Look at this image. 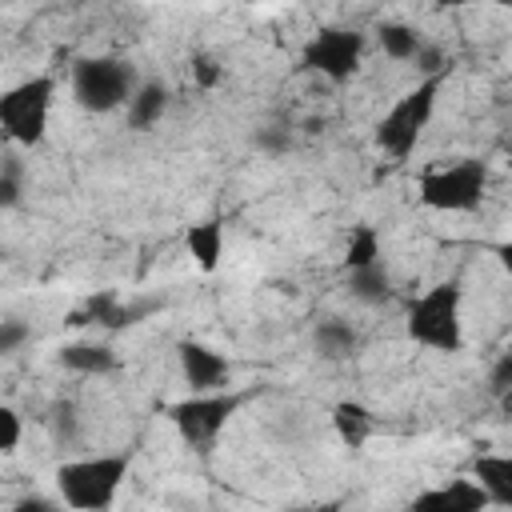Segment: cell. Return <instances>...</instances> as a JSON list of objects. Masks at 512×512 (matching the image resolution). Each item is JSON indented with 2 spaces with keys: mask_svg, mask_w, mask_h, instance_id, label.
<instances>
[{
  "mask_svg": "<svg viewBox=\"0 0 512 512\" xmlns=\"http://www.w3.org/2000/svg\"><path fill=\"white\" fill-rule=\"evenodd\" d=\"M488 508V492L476 480H448L440 488L420 492L408 512H484Z\"/></svg>",
  "mask_w": 512,
  "mask_h": 512,
  "instance_id": "9",
  "label": "cell"
},
{
  "mask_svg": "<svg viewBox=\"0 0 512 512\" xmlns=\"http://www.w3.org/2000/svg\"><path fill=\"white\" fill-rule=\"evenodd\" d=\"M360 52H364V36L360 32H348V28H320L308 44H304V68L344 84L356 64H360Z\"/></svg>",
  "mask_w": 512,
  "mask_h": 512,
  "instance_id": "8",
  "label": "cell"
},
{
  "mask_svg": "<svg viewBox=\"0 0 512 512\" xmlns=\"http://www.w3.org/2000/svg\"><path fill=\"white\" fill-rule=\"evenodd\" d=\"M408 336L432 352H460V284H436L408 308Z\"/></svg>",
  "mask_w": 512,
  "mask_h": 512,
  "instance_id": "2",
  "label": "cell"
},
{
  "mask_svg": "<svg viewBox=\"0 0 512 512\" xmlns=\"http://www.w3.org/2000/svg\"><path fill=\"white\" fill-rule=\"evenodd\" d=\"M500 412H504V420H512V392L500 396Z\"/></svg>",
  "mask_w": 512,
  "mask_h": 512,
  "instance_id": "29",
  "label": "cell"
},
{
  "mask_svg": "<svg viewBox=\"0 0 512 512\" xmlns=\"http://www.w3.org/2000/svg\"><path fill=\"white\" fill-rule=\"evenodd\" d=\"M128 476L124 456H88V460H68L56 468V488L68 508L76 512H104L112 508L120 484Z\"/></svg>",
  "mask_w": 512,
  "mask_h": 512,
  "instance_id": "1",
  "label": "cell"
},
{
  "mask_svg": "<svg viewBox=\"0 0 512 512\" xmlns=\"http://www.w3.org/2000/svg\"><path fill=\"white\" fill-rule=\"evenodd\" d=\"M436 92H440V76L416 84L412 92H404V96L388 108V116L376 124V144H380L388 156L404 160V156L416 148V140H420V132H424V124H428V116H432V108H436Z\"/></svg>",
  "mask_w": 512,
  "mask_h": 512,
  "instance_id": "4",
  "label": "cell"
},
{
  "mask_svg": "<svg viewBox=\"0 0 512 512\" xmlns=\"http://www.w3.org/2000/svg\"><path fill=\"white\" fill-rule=\"evenodd\" d=\"M488 172L480 160H460L452 168H436L420 176V200L440 212H472L484 196Z\"/></svg>",
  "mask_w": 512,
  "mask_h": 512,
  "instance_id": "6",
  "label": "cell"
},
{
  "mask_svg": "<svg viewBox=\"0 0 512 512\" xmlns=\"http://www.w3.org/2000/svg\"><path fill=\"white\" fill-rule=\"evenodd\" d=\"M60 364L72 368V372L96 376V372H112V368H116V356H112V348H104V344H64V348H60Z\"/></svg>",
  "mask_w": 512,
  "mask_h": 512,
  "instance_id": "15",
  "label": "cell"
},
{
  "mask_svg": "<svg viewBox=\"0 0 512 512\" xmlns=\"http://www.w3.org/2000/svg\"><path fill=\"white\" fill-rule=\"evenodd\" d=\"M196 80H200L204 88H212V84L220 80V68H216L208 56H200V60H196Z\"/></svg>",
  "mask_w": 512,
  "mask_h": 512,
  "instance_id": "27",
  "label": "cell"
},
{
  "mask_svg": "<svg viewBox=\"0 0 512 512\" xmlns=\"http://www.w3.org/2000/svg\"><path fill=\"white\" fill-rule=\"evenodd\" d=\"M416 64H420V72H424L428 80L444 72V56H440L436 48H424V44H420V52H416Z\"/></svg>",
  "mask_w": 512,
  "mask_h": 512,
  "instance_id": "24",
  "label": "cell"
},
{
  "mask_svg": "<svg viewBox=\"0 0 512 512\" xmlns=\"http://www.w3.org/2000/svg\"><path fill=\"white\" fill-rule=\"evenodd\" d=\"M52 76H32L20 80L0 96V128L16 144H40L48 128V104H52Z\"/></svg>",
  "mask_w": 512,
  "mask_h": 512,
  "instance_id": "5",
  "label": "cell"
},
{
  "mask_svg": "<svg viewBox=\"0 0 512 512\" xmlns=\"http://www.w3.org/2000/svg\"><path fill=\"white\" fill-rule=\"evenodd\" d=\"M240 408V396L236 392H212V396H192V400H180L172 404V424L176 432L192 444V448H208L220 428L228 424V416Z\"/></svg>",
  "mask_w": 512,
  "mask_h": 512,
  "instance_id": "7",
  "label": "cell"
},
{
  "mask_svg": "<svg viewBox=\"0 0 512 512\" xmlns=\"http://www.w3.org/2000/svg\"><path fill=\"white\" fill-rule=\"evenodd\" d=\"M28 336V328L20 320H4L0 324V352H16V344Z\"/></svg>",
  "mask_w": 512,
  "mask_h": 512,
  "instance_id": "23",
  "label": "cell"
},
{
  "mask_svg": "<svg viewBox=\"0 0 512 512\" xmlns=\"http://www.w3.org/2000/svg\"><path fill=\"white\" fill-rule=\"evenodd\" d=\"M136 320V312L132 308H124L112 292H100V296H92L80 312H72V320L68 324H104V328H124V324H132Z\"/></svg>",
  "mask_w": 512,
  "mask_h": 512,
  "instance_id": "12",
  "label": "cell"
},
{
  "mask_svg": "<svg viewBox=\"0 0 512 512\" xmlns=\"http://www.w3.org/2000/svg\"><path fill=\"white\" fill-rule=\"evenodd\" d=\"M316 348H320V356H328V360H344V356L356 352V332H352L344 320H324V324L316 328Z\"/></svg>",
  "mask_w": 512,
  "mask_h": 512,
  "instance_id": "17",
  "label": "cell"
},
{
  "mask_svg": "<svg viewBox=\"0 0 512 512\" xmlns=\"http://www.w3.org/2000/svg\"><path fill=\"white\" fill-rule=\"evenodd\" d=\"M348 288H352V296H356V300H364V304H384V300L392 296V284H388V276L380 272V264L352 272Z\"/></svg>",
  "mask_w": 512,
  "mask_h": 512,
  "instance_id": "19",
  "label": "cell"
},
{
  "mask_svg": "<svg viewBox=\"0 0 512 512\" xmlns=\"http://www.w3.org/2000/svg\"><path fill=\"white\" fill-rule=\"evenodd\" d=\"M292 512H340V504H320V508H292Z\"/></svg>",
  "mask_w": 512,
  "mask_h": 512,
  "instance_id": "30",
  "label": "cell"
},
{
  "mask_svg": "<svg viewBox=\"0 0 512 512\" xmlns=\"http://www.w3.org/2000/svg\"><path fill=\"white\" fill-rule=\"evenodd\" d=\"M188 252L196 256V264L204 272H212L220 264V252H224V228L220 220H204V224H192L188 228Z\"/></svg>",
  "mask_w": 512,
  "mask_h": 512,
  "instance_id": "14",
  "label": "cell"
},
{
  "mask_svg": "<svg viewBox=\"0 0 512 512\" xmlns=\"http://www.w3.org/2000/svg\"><path fill=\"white\" fill-rule=\"evenodd\" d=\"M168 108V92L160 84H140L136 96L128 100V124L132 128H152Z\"/></svg>",
  "mask_w": 512,
  "mask_h": 512,
  "instance_id": "16",
  "label": "cell"
},
{
  "mask_svg": "<svg viewBox=\"0 0 512 512\" xmlns=\"http://www.w3.org/2000/svg\"><path fill=\"white\" fill-rule=\"evenodd\" d=\"M20 444V416L12 408H0V452H16Z\"/></svg>",
  "mask_w": 512,
  "mask_h": 512,
  "instance_id": "22",
  "label": "cell"
},
{
  "mask_svg": "<svg viewBox=\"0 0 512 512\" xmlns=\"http://www.w3.org/2000/svg\"><path fill=\"white\" fill-rule=\"evenodd\" d=\"M472 476H476V484L488 492L492 504L512 508V456L484 452V456L472 460Z\"/></svg>",
  "mask_w": 512,
  "mask_h": 512,
  "instance_id": "11",
  "label": "cell"
},
{
  "mask_svg": "<svg viewBox=\"0 0 512 512\" xmlns=\"http://www.w3.org/2000/svg\"><path fill=\"white\" fill-rule=\"evenodd\" d=\"M376 256H380V236H376V228H368V224L352 228V240H348V256H344L348 272L372 268V264H376Z\"/></svg>",
  "mask_w": 512,
  "mask_h": 512,
  "instance_id": "18",
  "label": "cell"
},
{
  "mask_svg": "<svg viewBox=\"0 0 512 512\" xmlns=\"http://www.w3.org/2000/svg\"><path fill=\"white\" fill-rule=\"evenodd\" d=\"M12 512H64V508L52 504V500H44V496H28V500H20Z\"/></svg>",
  "mask_w": 512,
  "mask_h": 512,
  "instance_id": "26",
  "label": "cell"
},
{
  "mask_svg": "<svg viewBox=\"0 0 512 512\" xmlns=\"http://www.w3.org/2000/svg\"><path fill=\"white\" fill-rule=\"evenodd\" d=\"M496 260H500V268L512 276V240H508V244H496Z\"/></svg>",
  "mask_w": 512,
  "mask_h": 512,
  "instance_id": "28",
  "label": "cell"
},
{
  "mask_svg": "<svg viewBox=\"0 0 512 512\" xmlns=\"http://www.w3.org/2000/svg\"><path fill=\"white\" fill-rule=\"evenodd\" d=\"M380 44H384V52L392 60H416V52H420V36L408 24H384L380 28Z\"/></svg>",
  "mask_w": 512,
  "mask_h": 512,
  "instance_id": "20",
  "label": "cell"
},
{
  "mask_svg": "<svg viewBox=\"0 0 512 512\" xmlns=\"http://www.w3.org/2000/svg\"><path fill=\"white\" fill-rule=\"evenodd\" d=\"M16 200H20V168H16V160H8L4 176H0V204L16 208Z\"/></svg>",
  "mask_w": 512,
  "mask_h": 512,
  "instance_id": "21",
  "label": "cell"
},
{
  "mask_svg": "<svg viewBox=\"0 0 512 512\" xmlns=\"http://www.w3.org/2000/svg\"><path fill=\"white\" fill-rule=\"evenodd\" d=\"M180 368H184V380L192 384V392H216L228 384V360L196 340H184L180 344Z\"/></svg>",
  "mask_w": 512,
  "mask_h": 512,
  "instance_id": "10",
  "label": "cell"
},
{
  "mask_svg": "<svg viewBox=\"0 0 512 512\" xmlns=\"http://www.w3.org/2000/svg\"><path fill=\"white\" fill-rule=\"evenodd\" d=\"M332 424H336V432H340V440L348 448H364L368 436H372V412L364 404H356V400H340L332 408Z\"/></svg>",
  "mask_w": 512,
  "mask_h": 512,
  "instance_id": "13",
  "label": "cell"
},
{
  "mask_svg": "<svg viewBox=\"0 0 512 512\" xmlns=\"http://www.w3.org/2000/svg\"><path fill=\"white\" fill-rule=\"evenodd\" d=\"M492 392L496 396H504V392H512V352L492 368Z\"/></svg>",
  "mask_w": 512,
  "mask_h": 512,
  "instance_id": "25",
  "label": "cell"
},
{
  "mask_svg": "<svg viewBox=\"0 0 512 512\" xmlns=\"http://www.w3.org/2000/svg\"><path fill=\"white\" fill-rule=\"evenodd\" d=\"M72 96L88 112H112L136 96V76L124 60L88 56V60H76L72 68Z\"/></svg>",
  "mask_w": 512,
  "mask_h": 512,
  "instance_id": "3",
  "label": "cell"
}]
</instances>
